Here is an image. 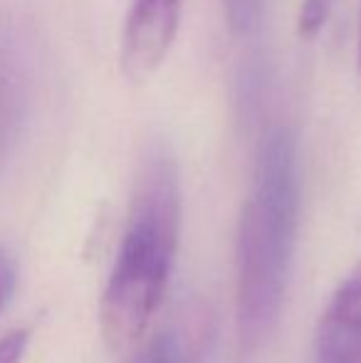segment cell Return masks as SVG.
<instances>
[{
    "label": "cell",
    "instance_id": "1",
    "mask_svg": "<svg viewBox=\"0 0 361 363\" xmlns=\"http://www.w3.org/2000/svg\"><path fill=\"white\" fill-rule=\"evenodd\" d=\"M302 206L297 136L274 126L257 151L235 235V314L243 351H257L282 316Z\"/></svg>",
    "mask_w": 361,
    "mask_h": 363
},
{
    "label": "cell",
    "instance_id": "2",
    "mask_svg": "<svg viewBox=\"0 0 361 363\" xmlns=\"http://www.w3.org/2000/svg\"><path fill=\"white\" fill-rule=\"evenodd\" d=\"M181 240V173L169 144L151 139L136 163L124 238L99 304L111 351L134 349L164 301Z\"/></svg>",
    "mask_w": 361,
    "mask_h": 363
},
{
    "label": "cell",
    "instance_id": "3",
    "mask_svg": "<svg viewBox=\"0 0 361 363\" xmlns=\"http://www.w3.org/2000/svg\"><path fill=\"white\" fill-rule=\"evenodd\" d=\"M181 0H134L121 35V67L134 82L149 79L179 33Z\"/></svg>",
    "mask_w": 361,
    "mask_h": 363
},
{
    "label": "cell",
    "instance_id": "4",
    "mask_svg": "<svg viewBox=\"0 0 361 363\" xmlns=\"http://www.w3.org/2000/svg\"><path fill=\"white\" fill-rule=\"evenodd\" d=\"M314 359L317 363H361V259L319 316Z\"/></svg>",
    "mask_w": 361,
    "mask_h": 363
},
{
    "label": "cell",
    "instance_id": "5",
    "mask_svg": "<svg viewBox=\"0 0 361 363\" xmlns=\"http://www.w3.org/2000/svg\"><path fill=\"white\" fill-rule=\"evenodd\" d=\"M30 104V67L13 30L0 28V168L23 131Z\"/></svg>",
    "mask_w": 361,
    "mask_h": 363
},
{
    "label": "cell",
    "instance_id": "6",
    "mask_svg": "<svg viewBox=\"0 0 361 363\" xmlns=\"http://www.w3.org/2000/svg\"><path fill=\"white\" fill-rule=\"evenodd\" d=\"M198 321L188 319L183 324L169 326L156 334L144 349L134 354L129 363H191L198 349L196 329Z\"/></svg>",
    "mask_w": 361,
    "mask_h": 363
},
{
    "label": "cell",
    "instance_id": "7",
    "mask_svg": "<svg viewBox=\"0 0 361 363\" xmlns=\"http://www.w3.org/2000/svg\"><path fill=\"white\" fill-rule=\"evenodd\" d=\"M337 0H302L297 13V35L302 40H312L327 25L329 15L334 10Z\"/></svg>",
    "mask_w": 361,
    "mask_h": 363
},
{
    "label": "cell",
    "instance_id": "8",
    "mask_svg": "<svg viewBox=\"0 0 361 363\" xmlns=\"http://www.w3.org/2000/svg\"><path fill=\"white\" fill-rule=\"evenodd\" d=\"M30 339H33L30 326H18V329H10L8 334L0 336V363H23Z\"/></svg>",
    "mask_w": 361,
    "mask_h": 363
},
{
    "label": "cell",
    "instance_id": "9",
    "mask_svg": "<svg viewBox=\"0 0 361 363\" xmlns=\"http://www.w3.org/2000/svg\"><path fill=\"white\" fill-rule=\"evenodd\" d=\"M262 0H223V8L235 30H248L255 25L257 15H260Z\"/></svg>",
    "mask_w": 361,
    "mask_h": 363
},
{
    "label": "cell",
    "instance_id": "10",
    "mask_svg": "<svg viewBox=\"0 0 361 363\" xmlns=\"http://www.w3.org/2000/svg\"><path fill=\"white\" fill-rule=\"evenodd\" d=\"M15 287H18V264L13 255L0 245V316L13 299Z\"/></svg>",
    "mask_w": 361,
    "mask_h": 363
},
{
    "label": "cell",
    "instance_id": "11",
    "mask_svg": "<svg viewBox=\"0 0 361 363\" xmlns=\"http://www.w3.org/2000/svg\"><path fill=\"white\" fill-rule=\"evenodd\" d=\"M357 60H359V72H361V28H359V55H357Z\"/></svg>",
    "mask_w": 361,
    "mask_h": 363
}]
</instances>
